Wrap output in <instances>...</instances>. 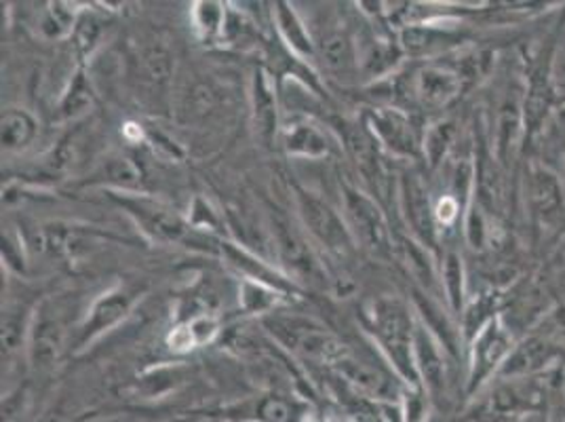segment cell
<instances>
[{
    "mask_svg": "<svg viewBox=\"0 0 565 422\" xmlns=\"http://www.w3.org/2000/svg\"><path fill=\"white\" fill-rule=\"evenodd\" d=\"M365 321L395 376L409 391H418L423 387L414 355L418 324H414L409 308L397 298H377L367 306Z\"/></svg>",
    "mask_w": 565,
    "mask_h": 422,
    "instance_id": "obj_1",
    "label": "cell"
},
{
    "mask_svg": "<svg viewBox=\"0 0 565 422\" xmlns=\"http://www.w3.org/2000/svg\"><path fill=\"white\" fill-rule=\"evenodd\" d=\"M541 378H495L483 387L465 412L467 422H521L544 405Z\"/></svg>",
    "mask_w": 565,
    "mask_h": 422,
    "instance_id": "obj_2",
    "label": "cell"
},
{
    "mask_svg": "<svg viewBox=\"0 0 565 422\" xmlns=\"http://www.w3.org/2000/svg\"><path fill=\"white\" fill-rule=\"evenodd\" d=\"M296 203L308 235L323 245L330 256L349 259L353 254L356 241L342 213L305 188H296Z\"/></svg>",
    "mask_w": 565,
    "mask_h": 422,
    "instance_id": "obj_3",
    "label": "cell"
},
{
    "mask_svg": "<svg viewBox=\"0 0 565 422\" xmlns=\"http://www.w3.org/2000/svg\"><path fill=\"white\" fill-rule=\"evenodd\" d=\"M342 203L347 222L353 231L356 245L374 254L377 259H388L393 252L391 231L386 218L376 201L353 182H342Z\"/></svg>",
    "mask_w": 565,
    "mask_h": 422,
    "instance_id": "obj_4",
    "label": "cell"
},
{
    "mask_svg": "<svg viewBox=\"0 0 565 422\" xmlns=\"http://www.w3.org/2000/svg\"><path fill=\"white\" fill-rule=\"evenodd\" d=\"M515 349V340L511 329L494 317L486 324L472 338L471 366H469V395H477L483 387H488L498 378L502 366Z\"/></svg>",
    "mask_w": 565,
    "mask_h": 422,
    "instance_id": "obj_5",
    "label": "cell"
},
{
    "mask_svg": "<svg viewBox=\"0 0 565 422\" xmlns=\"http://www.w3.org/2000/svg\"><path fill=\"white\" fill-rule=\"evenodd\" d=\"M270 331L291 351L305 355L310 361L335 366L347 352L351 351L344 342H340L333 334L321 326H315L305 319H273L268 321Z\"/></svg>",
    "mask_w": 565,
    "mask_h": 422,
    "instance_id": "obj_6",
    "label": "cell"
},
{
    "mask_svg": "<svg viewBox=\"0 0 565 422\" xmlns=\"http://www.w3.org/2000/svg\"><path fill=\"white\" fill-rule=\"evenodd\" d=\"M273 236L279 260L287 266V273L298 282L310 283L315 287L328 285V273L317 259L305 235L289 224L285 215H273Z\"/></svg>",
    "mask_w": 565,
    "mask_h": 422,
    "instance_id": "obj_7",
    "label": "cell"
},
{
    "mask_svg": "<svg viewBox=\"0 0 565 422\" xmlns=\"http://www.w3.org/2000/svg\"><path fill=\"white\" fill-rule=\"evenodd\" d=\"M365 127L380 148L401 159H416L423 155V138L414 120L397 108H374L365 117Z\"/></svg>",
    "mask_w": 565,
    "mask_h": 422,
    "instance_id": "obj_8",
    "label": "cell"
},
{
    "mask_svg": "<svg viewBox=\"0 0 565 422\" xmlns=\"http://www.w3.org/2000/svg\"><path fill=\"white\" fill-rule=\"evenodd\" d=\"M465 87L467 83L460 76V72L456 71L451 64H437V62L424 64L423 68L414 72L409 81L412 97L430 110H441L451 102H456L465 92Z\"/></svg>",
    "mask_w": 565,
    "mask_h": 422,
    "instance_id": "obj_9",
    "label": "cell"
},
{
    "mask_svg": "<svg viewBox=\"0 0 565 422\" xmlns=\"http://www.w3.org/2000/svg\"><path fill=\"white\" fill-rule=\"evenodd\" d=\"M401 210L412 236L428 250L437 245V220L430 192L424 184L423 176L405 173L399 187Z\"/></svg>",
    "mask_w": 565,
    "mask_h": 422,
    "instance_id": "obj_10",
    "label": "cell"
},
{
    "mask_svg": "<svg viewBox=\"0 0 565 422\" xmlns=\"http://www.w3.org/2000/svg\"><path fill=\"white\" fill-rule=\"evenodd\" d=\"M66 347V328L60 315L43 306L28 329V355L34 370H51Z\"/></svg>",
    "mask_w": 565,
    "mask_h": 422,
    "instance_id": "obj_11",
    "label": "cell"
},
{
    "mask_svg": "<svg viewBox=\"0 0 565 422\" xmlns=\"http://www.w3.org/2000/svg\"><path fill=\"white\" fill-rule=\"evenodd\" d=\"M564 349L546 336L536 334L515 345L498 378H541L562 361Z\"/></svg>",
    "mask_w": 565,
    "mask_h": 422,
    "instance_id": "obj_12",
    "label": "cell"
},
{
    "mask_svg": "<svg viewBox=\"0 0 565 422\" xmlns=\"http://www.w3.org/2000/svg\"><path fill=\"white\" fill-rule=\"evenodd\" d=\"M118 203L129 210L138 220L143 233L161 243H182L189 236V224L175 213L167 210L166 205L141 199V197H122Z\"/></svg>",
    "mask_w": 565,
    "mask_h": 422,
    "instance_id": "obj_13",
    "label": "cell"
},
{
    "mask_svg": "<svg viewBox=\"0 0 565 422\" xmlns=\"http://www.w3.org/2000/svg\"><path fill=\"white\" fill-rule=\"evenodd\" d=\"M138 292L129 287H115L106 294H102L94 306L89 308L83 326H81V336H78V347H85L99 338L104 331L118 326L136 305Z\"/></svg>",
    "mask_w": 565,
    "mask_h": 422,
    "instance_id": "obj_14",
    "label": "cell"
},
{
    "mask_svg": "<svg viewBox=\"0 0 565 422\" xmlns=\"http://www.w3.org/2000/svg\"><path fill=\"white\" fill-rule=\"evenodd\" d=\"M414 355H416V368H418V376H420L424 389L428 393L444 391L446 378H448L446 349L426 326H416Z\"/></svg>",
    "mask_w": 565,
    "mask_h": 422,
    "instance_id": "obj_15",
    "label": "cell"
},
{
    "mask_svg": "<svg viewBox=\"0 0 565 422\" xmlns=\"http://www.w3.org/2000/svg\"><path fill=\"white\" fill-rule=\"evenodd\" d=\"M527 203L534 218L541 222H553L564 211V190L553 171L546 167H532L527 176Z\"/></svg>",
    "mask_w": 565,
    "mask_h": 422,
    "instance_id": "obj_16",
    "label": "cell"
},
{
    "mask_svg": "<svg viewBox=\"0 0 565 422\" xmlns=\"http://www.w3.org/2000/svg\"><path fill=\"white\" fill-rule=\"evenodd\" d=\"M282 146L287 155L302 159H323L331 150L328 136L308 118H298L285 125Z\"/></svg>",
    "mask_w": 565,
    "mask_h": 422,
    "instance_id": "obj_17",
    "label": "cell"
},
{
    "mask_svg": "<svg viewBox=\"0 0 565 422\" xmlns=\"http://www.w3.org/2000/svg\"><path fill=\"white\" fill-rule=\"evenodd\" d=\"M317 55L321 57L323 66L335 76H349L359 66V51L354 48L353 36L344 28H331L319 43Z\"/></svg>",
    "mask_w": 565,
    "mask_h": 422,
    "instance_id": "obj_18",
    "label": "cell"
},
{
    "mask_svg": "<svg viewBox=\"0 0 565 422\" xmlns=\"http://www.w3.org/2000/svg\"><path fill=\"white\" fill-rule=\"evenodd\" d=\"M254 120L258 127L259 136L264 141L275 140L279 134V104H277V92L270 81V76L264 71L256 72L254 76Z\"/></svg>",
    "mask_w": 565,
    "mask_h": 422,
    "instance_id": "obj_19",
    "label": "cell"
},
{
    "mask_svg": "<svg viewBox=\"0 0 565 422\" xmlns=\"http://www.w3.org/2000/svg\"><path fill=\"white\" fill-rule=\"evenodd\" d=\"M220 252L222 256L231 262V266H235L236 271L249 279V282L264 283V285H270L279 292H287L289 289V282L279 275L275 268H270L266 262L256 259L254 254H249L247 250L238 247L235 243H228V241H222L220 243Z\"/></svg>",
    "mask_w": 565,
    "mask_h": 422,
    "instance_id": "obj_20",
    "label": "cell"
},
{
    "mask_svg": "<svg viewBox=\"0 0 565 422\" xmlns=\"http://www.w3.org/2000/svg\"><path fill=\"white\" fill-rule=\"evenodd\" d=\"M344 146H347L349 155L353 157L354 163L359 165L361 173L367 180H380L382 178V167H380V157H377V141L367 131V127L349 125L347 131H344Z\"/></svg>",
    "mask_w": 565,
    "mask_h": 422,
    "instance_id": "obj_21",
    "label": "cell"
},
{
    "mask_svg": "<svg viewBox=\"0 0 565 422\" xmlns=\"http://www.w3.org/2000/svg\"><path fill=\"white\" fill-rule=\"evenodd\" d=\"M275 20H277V28L281 32L282 41L294 49L296 55H300L305 60H312L317 55V43L310 39L307 25L294 11V7L285 4V2H277Z\"/></svg>",
    "mask_w": 565,
    "mask_h": 422,
    "instance_id": "obj_22",
    "label": "cell"
},
{
    "mask_svg": "<svg viewBox=\"0 0 565 422\" xmlns=\"http://www.w3.org/2000/svg\"><path fill=\"white\" fill-rule=\"evenodd\" d=\"M0 138H2V148L9 152H20L28 148L39 136V123L30 113L20 110V108H9L2 120H0Z\"/></svg>",
    "mask_w": 565,
    "mask_h": 422,
    "instance_id": "obj_23",
    "label": "cell"
},
{
    "mask_svg": "<svg viewBox=\"0 0 565 422\" xmlns=\"http://www.w3.org/2000/svg\"><path fill=\"white\" fill-rule=\"evenodd\" d=\"M458 41L449 30H437L433 25L412 24L401 32V49L412 55H428L433 51L446 49Z\"/></svg>",
    "mask_w": 565,
    "mask_h": 422,
    "instance_id": "obj_24",
    "label": "cell"
},
{
    "mask_svg": "<svg viewBox=\"0 0 565 422\" xmlns=\"http://www.w3.org/2000/svg\"><path fill=\"white\" fill-rule=\"evenodd\" d=\"M399 252L401 259L407 264L414 279L423 283L424 289H435L439 279H437V266H435L433 252L414 236L401 239Z\"/></svg>",
    "mask_w": 565,
    "mask_h": 422,
    "instance_id": "obj_25",
    "label": "cell"
},
{
    "mask_svg": "<svg viewBox=\"0 0 565 422\" xmlns=\"http://www.w3.org/2000/svg\"><path fill=\"white\" fill-rule=\"evenodd\" d=\"M454 140H456V125L451 120H439L424 131L423 157L433 171L446 163L454 148Z\"/></svg>",
    "mask_w": 565,
    "mask_h": 422,
    "instance_id": "obj_26",
    "label": "cell"
},
{
    "mask_svg": "<svg viewBox=\"0 0 565 422\" xmlns=\"http://www.w3.org/2000/svg\"><path fill=\"white\" fill-rule=\"evenodd\" d=\"M94 97V87H92V81L87 78V74L83 71L76 72L72 76L68 92L62 97V104H60V110H57L60 118L62 120H71V118L85 115L92 108Z\"/></svg>",
    "mask_w": 565,
    "mask_h": 422,
    "instance_id": "obj_27",
    "label": "cell"
},
{
    "mask_svg": "<svg viewBox=\"0 0 565 422\" xmlns=\"http://www.w3.org/2000/svg\"><path fill=\"white\" fill-rule=\"evenodd\" d=\"M441 285L454 313H462L465 308V264L460 254L448 252L441 262Z\"/></svg>",
    "mask_w": 565,
    "mask_h": 422,
    "instance_id": "obj_28",
    "label": "cell"
},
{
    "mask_svg": "<svg viewBox=\"0 0 565 422\" xmlns=\"http://www.w3.org/2000/svg\"><path fill=\"white\" fill-rule=\"evenodd\" d=\"M192 22L205 41H215L226 32V9L220 2H196L192 9Z\"/></svg>",
    "mask_w": 565,
    "mask_h": 422,
    "instance_id": "obj_29",
    "label": "cell"
},
{
    "mask_svg": "<svg viewBox=\"0 0 565 422\" xmlns=\"http://www.w3.org/2000/svg\"><path fill=\"white\" fill-rule=\"evenodd\" d=\"M281 296L282 292L270 287V285L243 279L238 300H241V306H243L245 313H268V310H273L275 306L279 305Z\"/></svg>",
    "mask_w": 565,
    "mask_h": 422,
    "instance_id": "obj_30",
    "label": "cell"
},
{
    "mask_svg": "<svg viewBox=\"0 0 565 422\" xmlns=\"http://www.w3.org/2000/svg\"><path fill=\"white\" fill-rule=\"evenodd\" d=\"M401 51L403 49L395 48L391 41H376L363 55H359V60L363 62V68L372 76H380V74L395 68V64L401 57Z\"/></svg>",
    "mask_w": 565,
    "mask_h": 422,
    "instance_id": "obj_31",
    "label": "cell"
},
{
    "mask_svg": "<svg viewBox=\"0 0 565 422\" xmlns=\"http://www.w3.org/2000/svg\"><path fill=\"white\" fill-rule=\"evenodd\" d=\"M68 7L71 4H66V2L51 4V9H49L47 15L43 20V30L47 32L51 39H62V36H68L74 32L78 13H74Z\"/></svg>",
    "mask_w": 565,
    "mask_h": 422,
    "instance_id": "obj_32",
    "label": "cell"
},
{
    "mask_svg": "<svg viewBox=\"0 0 565 422\" xmlns=\"http://www.w3.org/2000/svg\"><path fill=\"white\" fill-rule=\"evenodd\" d=\"M99 32H102L99 20L95 18L94 13H89V11L78 13V20H76L74 32H72L74 34V45L83 55L92 53V49L97 45Z\"/></svg>",
    "mask_w": 565,
    "mask_h": 422,
    "instance_id": "obj_33",
    "label": "cell"
},
{
    "mask_svg": "<svg viewBox=\"0 0 565 422\" xmlns=\"http://www.w3.org/2000/svg\"><path fill=\"white\" fill-rule=\"evenodd\" d=\"M104 176L108 182H113L118 188L140 187L141 171L136 167L131 159H113L104 167Z\"/></svg>",
    "mask_w": 565,
    "mask_h": 422,
    "instance_id": "obj_34",
    "label": "cell"
},
{
    "mask_svg": "<svg viewBox=\"0 0 565 422\" xmlns=\"http://www.w3.org/2000/svg\"><path fill=\"white\" fill-rule=\"evenodd\" d=\"M259 422H296V410L281 398L262 399L258 405Z\"/></svg>",
    "mask_w": 565,
    "mask_h": 422,
    "instance_id": "obj_35",
    "label": "cell"
},
{
    "mask_svg": "<svg viewBox=\"0 0 565 422\" xmlns=\"http://www.w3.org/2000/svg\"><path fill=\"white\" fill-rule=\"evenodd\" d=\"M462 215V203L454 197V194H444L437 203H435V220L437 226H451L458 222V218Z\"/></svg>",
    "mask_w": 565,
    "mask_h": 422,
    "instance_id": "obj_36",
    "label": "cell"
},
{
    "mask_svg": "<svg viewBox=\"0 0 565 422\" xmlns=\"http://www.w3.org/2000/svg\"><path fill=\"white\" fill-rule=\"evenodd\" d=\"M192 224L199 229H210V231H217L220 224V215L212 210V205L207 201H203L201 197L194 199L192 205Z\"/></svg>",
    "mask_w": 565,
    "mask_h": 422,
    "instance_id": "obj_37",
    "label": "cell"
},
{
    "mask_svg": "<svg viewBox=\"0 0 565 422\" xmlns=\"http://www.w3.org/2000/svg\"><path fill=\"white\" fill-rule=\"evenodd\" d=\"M542 336H546L548 340H553L557 347H565V308L553 310V313L544 319Z\"/></svg>",
    "mask_w": 565,
    "mask_h": 422,
    "instance_id": "obj_38",
    "label": "cell"
},
{
    "mask_svg": "<svg viewBox=\"0 0 565 422\" xmlns=\"http://www.w3.org/2000/svg\"><path fill=\"white\" fill-rule=\"evenodd\" d=\"M189 328L192 336H194V340H196V345H203V342H210L213 336L217 334V321L210 315H201V317L190 321Z\"/></svg>",
    "mask_w": 565,
    "mask_h": 422,
    "instance_id": "obj_39",
    "label": "cell"
},
{
    "mask_svg": "<svg viewBox=\"0 0 565 422\" xmlns=\"http://www.w3.org/2000/svg\"><path fill=\"white\" fill-rule=\"evenodd\" d=\"M169 345H171L173 349H178V351H186V349H192V347L196 345V340H194L192 331H190L189 326H186V328H178L171 331Z\"/></svg>",
    "mask_w": 565,
    "mask_h": 422,
    "instance_id": "obj_40",
    "label": "cell"
},
{
    "mask_svg": "<svg viewBox=\"0 0 565 422\" xmlns=\"http://www.w3.org/2000/svg\"><path fill=\"white\" fill-rule=\"evenodd\" d=\"M41 422H64V414L60 412V410H53V412H47Z\"/></svg>",
    "mask_w": 565,
    "mask_h": 422,
    "instance_id": "obj_41",
    "label": "cell"
},
{
    "mask_svg": "<svg viewBox=\"0 0 565 422\" xmlns=\"http://www.w3.org/2000/svg\"><path fill=\"white\" fill-rule=\"evenodd\" d=\"M564 384H565V374H564Z\"/></svg>",
    "mask_w": 565,
    "mask_h": 422,
    "instance_id": "obj_42",
    "label": "cell"
},
{
    "mask_svg": "<svg viewBox=\"0 0 565 422\" xmlns=\"http://www.w3.org/2000/svg\"><path fill=\"white\" fill-rule=\"evenodd\" d=\"M256 422H259V421H256Z\"/></svg>",
    "mask_w": 565,
    "mask_h": 422,
    "instance_id": "obj_43",
    "label": "cell"
}]
</instances>
